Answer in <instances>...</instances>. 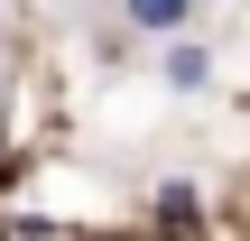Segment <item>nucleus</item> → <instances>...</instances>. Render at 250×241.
<instances>
[{
    "mask_svg": "<svg viewBox=\"0 0 250 241\" xmlns=\"http://www.w3.org/2000/svg\"><path fill=\"white\" fill-rule=\"evenodd\" d=\"M158 74H167L176 93H195V84L213 74V56H204V46H167V65H158Z\"/></svg>",
    "mask_w": 250,
    "mask_h": 241,
    "instance_id": "nucleus-2",
    "label": "nucleus"
},
{
    "mask_svg": "<svg viewBox=\"0 0 250 241\" xmlns=\"http://www.w3.org/2000/svg\"><path fill=\"white\" fill-rule=\"evenodd\" d=\"M186 19H195V0H130V28H148V37H167Z\"/></svg>",
    "mask_w": 250,
    "mask_h": 241,
    "instance_id": "nucleus-1",
    "label": "nucleus"
}]
</instances>
